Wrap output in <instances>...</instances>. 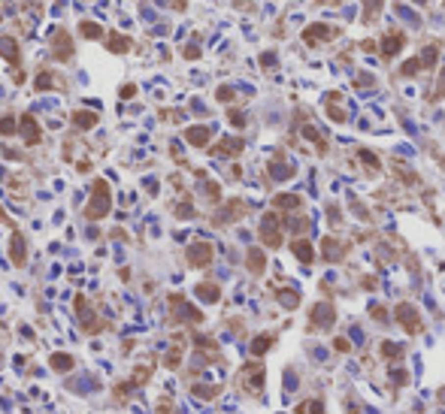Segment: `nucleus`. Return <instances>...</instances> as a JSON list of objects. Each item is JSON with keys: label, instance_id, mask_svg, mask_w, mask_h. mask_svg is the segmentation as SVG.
Returning <instances> with one entry per match:
<instances>
[{"label": "nucleus", "instance_id": "33", "mask_svg": "<svg viewBox=\"0 0 445 414\" xmlns=\"http://www.w3.org/2000/svg\"><path fill=\"white\" fill-rule=\"evenodd\" d=\"M415 3H427V0H415Z\"/></svg>", "mask_w": 445, "mask_h": 414}, {"label": "nucleus", "instance_id": "32", "mask_svg": "<svg viewBox=\"0 0 445 414\" xmlns=\"http://www.w3.org/2000/svg\"><path fill=\"white\" fill-rule=\"evenodd\" d=\"M0 221H3V209H0Z\"/></svg>", "mask_w": 445, "mask_h": 414}, {"label": "nucleus", "instance_id": "1", "mask_svg": "<svg viewBox=\"0 0 445 414\" xmlns=\"http://www.w3.org/2000/svg\"><path fill=\"white\" fill-rule=\"evenodd\" d=\"M109 206H112L109 185H106L103 178H97L94 188H91V200H88V206H85V218H88V221H100V218H106Z\"/></svg>", "mask_w": 445, "mask_h": 414}, {"label": "nucleus", "instance_id": "5", "mask_svg": "<svg viewBox=\"0 0 445 414\" xmlns=\"http://www.w3.org/2000/svg\"><path fill=\"white\" fill-rule=\"evenodd\" d=\"M9 257L15 266H25L27 263V248H25V236L22 233H12V239H9Z\"/></svg>", "mask_w": 445, "mask_h": 414}, {"label": "nucleus", "instance_id": "11", "mask_svg": "<svg viewBox=\"0 0 445 414\" xmlns=\"http://www.w3.org/2000/svg\"><path fill=\"white\" fill-rule=\"evenodd\" d=\"M400 49H403V33H388V37H385V46H382L385 58H394Z\"/></svg>", "mask_w": 445, "mask_h": 414}, {"label": "nucleus", "instance_id": "9", "mask_svg": "<svg viewBox=\"0 0 445 414\" xmlns=\"http://www.w3.org/2000/svg\"><path fill=\"white\" fill-rule=\"evenodd\" d=\"M0 55H3L9 64H19L22 61V51H19V43L12 37H0Z\"/></svg>", "mask_w": 445, "mask_h": 414}, {"label": "nucleus", "instance_id": "3", "mask_svg": "<svg viewBox=\"0 0 445 414\" xmlns=\"http://www.w3.org/2000/svg\"><path fill=\"white\" fill-rule=\"evenodd\" d=\"M19 130H22V139L27 142V146H37V142L43 139V130H40V124L33 115H22L19 118Z\"/></svg>", "mask_w": 445, "mask_h": 414}, {"label": "nucleus", "instance_id": "10", "mask_svg": "<svg viewBox=\"0 0 445 414\" xmlns=\"http://www.w3.org/2000/svg\"><path fill=\"white\" fill-rule=\"evenodd\" d=\"M209 136H212V130H209V127H188V130H185L188 146H194V148H203L206 142H209Z\"/></svg>", "mask_w": 445, "mask_h": 414}, {"label": "nucleus", "instance_id": "4", "mask_svg": "<svg viewBox=\"0 0 445 414\" xmlns=\"http://www.w3.org/2000/svg\"><path fill=\"white\" fill-rule=\"evenodd\" d=\"M212 260V245L209 242H194L188 248V266H206Z\"/></svg>", "mask_w": 445, "mask_h": 414}, {"label": "nucleus", "instance_id": "31", "mask_svg": "<svg viewBox=\"0 0 445 414\" xmlns=\"http://www.w3.org/2000/svg\"><path fill=\"white\" fill-rule=\"evenodd\" d=\"M364 3H366V12H369V9H372V12H376V9L382 6V0H364Z\"/></svg>", "mask_w": 445, "mask_h": 414}, {"label": "nucleus", "instance_id": "25", "mask_svg": "<svg viewBox=\"0 0 445 414\" xmlns=\"http://www.w3.org/2000/svg\"><path fill=\"white\" fill-rule=\"evenodd\" d=\"M215 97H218L221 103H230V100H234V88H227V85H224V88H218V94H215Z\"/></svg>", "mask_w": 445, "mask_h": 414}, {"label": "nucleus", "instance_id": "27", "mask_svg": "<svg viewBox=\"0 0 445 414\" xmlns=\"http://www.w3.org/2000/svg\"><path fill=\"white\" fill-rule=\"evenodd\" d=\"M182 55H185V58H191V61H197V58H200V49H197V46H185V49H182Z\"/></svg>", "mask_w": 445, "mask_h": 414}, {"label": "nucleus", "instance_id": "28", "mask_svg": "<svg viewBox=\"0 0 445 414\" xmlns=\"http://www.w3.org/2000/svg\"><path fill=\"white\" fill-rule=\"evenodd\" d=\"M176 215H179V218H191V215H194V209H191V203H188V206L182 203L179 209H176Z\"/></svg>", "mask_w": 445, "mask_h": 414}, {"label": "nucleus", "instance_id": "30", "mask_svg": "<svg viewBox=\"0 0 445 414\" xmlns=\"http://www.w3.org/2000/svg\"><path fill=\"white\" fill-rule=\"evenodd\" d=\"M300 414H321V408H318V405H303Z\"/></svg>", "mask_w": 445, "mask_h": 414}, {"label": "nucleus", "instance_id": "26", "mask_svg": "<svg viewBox=\"0 0 445 414\" xmlns=\"http://www.w3.org/2000/svg\"><path fill=\"white\" fill-rule=\"evenodd\" d=\"M227 118H230V124H234V127H242V124H245L242 112H236V109H230V112H227Z\"/></svg>", "mask_w": 445, "mask_h": 414}, {"label": "nucleus", "instance_id": "16", "mask_svg": "<svg viewBox=\"0 0 445 414\" xmlns=\"http://www.w3.org/2000/svg\"><path fill=\"white\" fill-rule=\"evenodd\" d=\"M294 254L303 260V263H312V245H309V242H303V239L294 242Z\"/></svg>", "mask_w": 445, "mask_h": 414}, {"label": "nucleus", "instance_id": "22", "mask_svg": "<svg viewBox=\"0 0 445 414\" xmlns=\"http://www.w3.org/2000/svg\"><path fill=\"white\" fill-rule=\"evenodd\" d=\"M276 206L279 209H297L300 200H297V196H276Z\"/></svg>", "mask_w": 445, "mask_h": 414}, {"label": "nucleus", "instance_id": "19", "mask_svg": "<svg viewBox=\"0 0 445 414\" xmlns=\"http://www.w3.org/2000/svg\"><path fill=\"white\" fill-rule=\"evenodd\" d=\"M248 269H252V272H261L263 269V254L255 248V251H248Z\"/></svg>", "mask_w": 445, "mask_h": 414}, {"label": "nucleus", "instance_id": "20", "mask_svg": "<svg viewBox=\"0 0 445 414\" xmlns=\"http://www.w3.org/2000/svg\"><path fill=\"white\" fill-rule=\"evenodd\" d=\"M318 37H327V27H324V24H315V27H309V30L303 33L306 43H312V40H318ZM312 46H315V43H312Z\"/></svg>", "mask_w": 445, "mask_h": 414}, {"label": "nucleus", "instance_id": "13", "mask_svg": "<svg viewBox=\"0 0 445 414\" xmlns=\"http://www.w3.org/2000/svg\"><path fill=\"white\" fill-rule=\"evenodd\" d=\"M197 296L200 299H206V302H215L218 296H221V291L215 284H209V281H203V284H197Z\"/></svg>", "mask_w": 445, "mask_h": 414}, {"label": "nucleus", "instance_id": "2", "mask_svg": "<svg viewBox=\"0 0 445 414\" xmlns=\"http://www.w3.org/2000/svg\"><path fill=\"white\" fill-rule=\"evenodd\" d=\"M73 51H76V46H73V37L64 30V27H58L55 33H52V55H55V61H70L73 58Z\"/></svg>", "mask_w": 445, "mask_h": 414}, {"label": "nucleus", "instance_id": "7", "mask_svg": "<svg viewBox=\"0 0 445 414\" xmlns=\"http://www.w3.org/2000/svg\"><path fill=\"white\" fill-rule=\"evenodd\" d=\"M70 121H73V127H79V130H91L94 124H97V112H91V109H76L73 115H70Z\"/></svg>", "mask_w": 445, "mask_h": 414}, {"label": "nucleus", "instance_id": "21", "mask_svg": "<svg viewBox=\"0 0 445 414\" xmlns=\"http://www.w3.org/2000/svg\"><path fill=\"white\" fill-rule=\"evenodd\" d=\"M270 345H273V339H270V336H263V339H255V341H252V354H263V351L270 348Z\"/></svg>", "mask_w": 445, "mask_h": 414}, {"label": "nucleus", "instance_id": "17", "mask_svg": "<svg viewBox=\"0 0 445 414\" xmlns=\"http://www.w3.org/2000/svg\"><path fill=\"white\" fill-rule=\"evenodd\" d=\"M239 148H242V139H230V142H221L215 148V154H236Z\"/></svg>", "mask_w": 445, "mask_h": 414}, {"label": "nucleus", "instance_id": "23", "mask_svg": "<svg viewBox=\"0 0 445 414\" xmlns=\"http://www.w3.org/2000/svg\"><path fill=\"white\" fill-rule=\"evenodd\" d=\"M133 94H136V85H133V82H124V85H121V91H118V97H121V100H131Z\"/></svg>", "mask_w": 445, "mask_h": 414}, {"label": "nucleus", "instance_id": "8", "mask_svg": "<svg viewBox=\"0 0 445 414\" xmlns=\"http://www.w3.org/2000/svg\"><path fill=\"white\" fill-rule=\"evenodd\" d=\"M131 37H124V33H109V37H106V49L109 51H115V55H124V51H131Z\"/></svg>", "mask_w": 445, "mask_h": 414}, {"label": "nucleus", "instance_id": "18", "mask_svg": "<svg viewBox=\"0 0 445 414\" xmlns=\"http://www.w3.org/2000/svg\"><path fill=\"white\" fill-rule=\"evenodd\" d=\"M33 85H37V91H52V73H49V70H40Z\"/></svg>", "mask_w": 445, "mask_h": 414}, {"label": "nucleus", "instance_id": "24", "mask_svg": "<svg viewBox=\"0 0 445 414\" xmlns=\"http://www.w3.org/2000/svg\"><path fill=\"white\" fill-rule=\"evenodd\" d=\"M424 64H421V58H412V61H406V67H403V73L406 76H412V73H418Z\"/></svg>", "mask_w": 445, "mask_h": 414}, {"label": "nucleus", "instance_id": "14", "mask_svg": "<svg viewBox=\"0 0 445 414\" xmlns=\"http://www.w3.org/2000/svg\"><path fill=\"white\" fill-rule=\"evenodd\" d=\"M15 133H19V118L0 115V136H15Z\"/></svg>", "mask_w": 445, "mask_h": 414}, {"label": "nucleus", "instance_id": "12", "mask_svg": "<svg viewBox=\"0 0 445 414\" xmlns=\"http://www.w3.org/2000/svg\"><path fill=\"white\" fill-rule=\"evenodd\" d=\"M79 33L85 40H100V37H106L103 33V27L97 24V22H88V19H82V24H79Z\"/></svg>", "mask_w": 445, "mask_h": 414}, {"label": "nucleus", "instance_id": "29", "mask_svg": "<svg viewBox=\"0 0 445 414\" xmlns=\"http://www.w3.org/2000/svg\"><path fill=\"white\" fill-rule=\"evenodd\" d=\"M279 299H282L285 305H297V293H291V291H288V293H279Z\"/></svg>", "mask_w": 445, "mask_h": 414}, {"label": "nucleus", "instance_id": "6", "mask_svg": "<svg viewBox=\"0 0 445 414\" xmlns=\"http://www.w3.org/2000/svg\"><path fill=\"white\" fill-rule=\"evenodd\" d=\"M397 320L403 323V327L409 333H418L421 330V320H418V312L412 309V305H397Z\"/></svg>", "mask_w": 445, "mask_h": 414}, {"label": "nucleus", "instance_id": "15", "mask_svg": "<svg viewBox=\"0 0 445 414\" xmlns=\"http://www.w3.org/2000/svg\"><path fill=\"white\" fill-rule=\"evenodd\" d=\"M52 369H58V372L73 369V357L70 354H52Z\"/></svg>", "mask_w": 445, "mask_h": 414}]
</instances>
